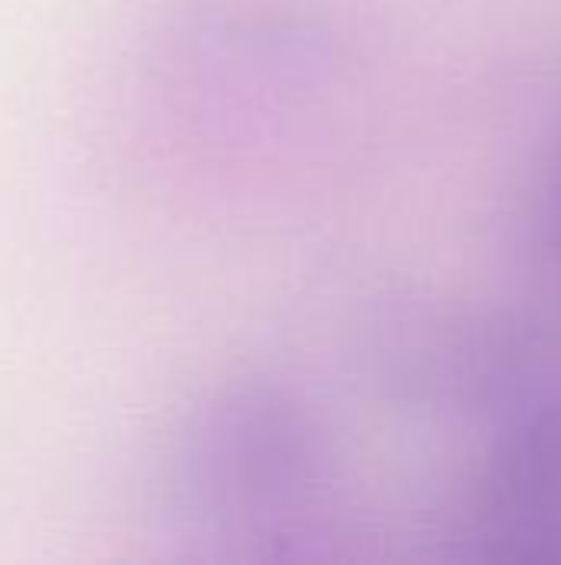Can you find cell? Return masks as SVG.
Instances as JSON below:
<instances>
[{
  "instance_id": "1",
  "label": "cell",
  "mask_w": 561,
  "mask_h": 565,
  "mask_svg": "<svg viewBox=\"0 0 561 565\" xmlns=\"http://www.w3.org/2000/svg\"><path fill=\"white\" fill-rule=\"evenodd\" d=\"M476 513L496 559L561 565V397L499 437L479 480Z\"/></svg>"
}]
</instances>
